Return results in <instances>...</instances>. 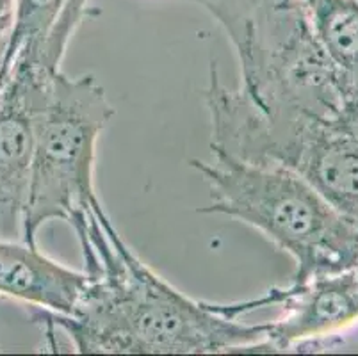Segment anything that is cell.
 Segmentation results:
<instances>
[{
    "label": "cell",
    "mask_w": 358,
    "mask_h": 356,
    "mask_svg": "<svg viewBox=\"0 0 358 356\" xmlns=\"http://www.w3.org/2000/svg\"><path fill=\"white\" fill-rule=\"evenodd\" d=\"M213 155V162H189L210 187L209 207L200 212L229 215L266 235L294 260L291 283L357 269L358 227L299 173L276 162Z\"/></svg>",
    "instance_id": "3957f363"
},
{
    "label": "cell",
    "mask_w": 358,
    "mask_h": 356,
    "mask_svg": "<svg viewBox=\"0 0 358 356\" xmlns=\"http://www.w3.org/2000/svg\"><path fill=\"white\" fill-rule=\"evenodd\" d=\"M86 273L64 267L24 241L0 239V294L54 313L71 315Z\"/></svg>",
    "instance_id": "ba28073f"
},
{
    "label": "cell",
    "mask_w": 358,
    "mask_h": 356,
    "mask_svg": "<svg viewBox=\"0 0 358 356\" xmlns=\"http://www.w3.org/2000/svg\"><path fill=\"white\" fill-rule=\"evenodd\" d=\"M113 116L115 107L93 75H54L34 111L24 243L36 246V234L45 223L71 225L99 200L93 184L96 143Z\"/></svg>",
    "instance_id": "277c9868"
},
{
    "label": "cell",
    "mask_w": 358,
    "mask_h": 356,
    "mask_svg": "<svg viewBox=\"0 0 358 356\" xmlns=\"http://www.w3.org/2000/svg\"><path fill=\"white\" fill-rule=\"evenodd\" d=\"M357 273H358V266H357Z\"/></svg>",
    "instance_id": "4fadbf2b"
},
{
    "label": "cell",
    "mask_w": 358,
    "mask_h": 356,
    "mask_svg": "<svg viewBox=\"0 0 358 356\" xmlns=\"http://www.w3.org/2000/svg\"><path fill=\"white\" fill-rule=\"evenodd\" d=\"M13 9H15V0H0V24L13 22Z\"/></svg>",
    "instance_id": "7c38bea8"
},
{
    "label": "cell",
    "mask_w": 358,
    "mask_h": 356,
    "mask_svg": "<svg viewBox=\"0 0 358 356\" xmlns=\"http://www.w3.org/2000/svg\"><path fill=\"white\" fill-rule=\"evenodd\" d=\"M282 164L358 227V97L330 118H312L298 130Z\"/></svg>",
    "instance_id": "52a82bcc"
},
{
    "label": "cell",
    "mask_w": 358,
    "mask_h": 356,
    "mask_svg": "<svg viewBox=\"0 0 358 356\" xmlns=\"http://www.w3.org/2000/svg\"><path fill=\"white\" fill-rule=\"evenodd\" d=\"M331 63L358 93V0H301Z\"/></svg>",
    "instance_id": "9c48e42d"
},
{
    "label": "cell",
    "mask_w": 358,
    "mask_h": 356,
    "mask_svg": "<svg viewBox=\"0 0 358 356\" xmlns=\"http://www.w3.org/2000/svg\"><path fill=\"white\" fill-rule=\"evenodd\" d=\"M86 287L71 315L32 310L47 333L61 329L86 355L266 353V325H246L220 303L191 299L161 278L120 237L100 200L71 223Z\"/></svg>",
    "instance_id": "6da1fadb"
},
{
    "label": "cell",
    "mask_w": 358,
    "mask_h": 356,
    "mask_svg": "<svg viewBox=\"0 0 358 356\" xmlns=\"http://www.w3.org/2000/svg\"><path fill=\"white\" fill-rule=\"evenodd\" d=\"M68 4L70 0H15L8 45L9 68L22 48L34 47L50 34Z\"/></svg>",
    "instance_id": "30bf717a"
},
{
    "label": "cell",
    "mask_w": 358,
    "mask_h": 356,
    "mask_svg": "<svg viewBox=\"0 0 358 356\" xmlns=\"http://www.w3.org/2000/svg\"><path fill=\"white\" fill-rule=\"evenodd\" d=\"M220 22L236 48L241 93L214 118V145L244 162H278L312 118L338 114L358 93L331 63L301 0H189Z\"/></svg>",
    "instance_id": "7a4b0ae2"
},
{
    "label": "cell",
    "mask_w": 358,
    "mask_h": 356,
    "mask_svg": "<svg viewBox=\"0 0 358 356\" xmlns=\"http://www.w3.org/2000/svg\"><path fill=\"white\" fill-rule=\"evenodd\" d=\"M57 71L16 61L0 97V239L24 241L34 111Z\"/></svg>",
    "instance_id": "8992f818"
},
{
    "label": "cell",
    "mask_w": 358,
    "mask_h": 356,
    "mask_svg": "<svg viewBox=\"0 0 358 356\" xmlns=\"http://www.w3.org/2000/svg\"><path fill=\"white\" fill-rule=\"evenodd\" d=\"M11 24L13 22L0 24V97L4 93V87L9 80V73H11V68L8 64V45L9 34H11Z\"/></svg>",
    "instance_id": "8fae6325"
},
{
    "label": "cell",
    "mask_w": 358,
    "mask_h": 356,
    "mask_svg": "<svg viewBox=\"0 0 358 356\" xmlns=\"http://www.w3.org/2000/svg\"><path fill=\"white\" fill-rule=\"evenodd\" d=\"M269 305H278L282 313L266 322V353H284L301 348H323V341L358 322L357 269L314 276L303 283L273 287L255 299L229 303L224 312L232 318ZM327 348V346H324Z\"/></svg>",
    "instance_id": "5b68a950"
}]
</instances>
